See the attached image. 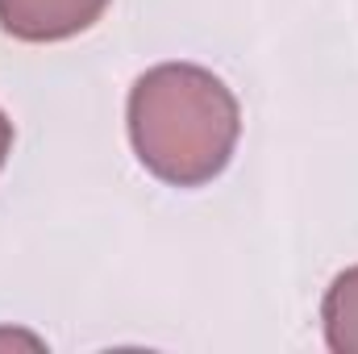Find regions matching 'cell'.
<instances>
[{
    "label": "cell",
    "instance_id": "obj_4",
    "mask_svg": "<svg viewBox=\"0 0 358 354\" xmlns=\"http://www.w3.org/2000/svg\"><path fill=\"white\" fill-rule=\"evenodd\" d=\"M0 346H25V351H42V342H38L34 334H8V330H0Z\"/></svg>",
    "mask_w": 358,
    "mask_h": 354
},
{
    "label": "cell",
    "instance_id": "obj_3",
    "mask_svg": "<svg viewBox=\"0 0 358 354\" xmlns=\"http://www.w3.org/2000/svg\"><path fill=\"white\" fill-rule=\"evenodd\" d=\"M325 338L329 351L338 354H358V267L342 271L334 279V288L325 292Z\"/></svg>",
    "mask_w": 358,
    "mask_h": 354
},
{
    "label": "cell",
    "instance_id": "obj_1",
    "mask_svg": "<svg viewBox=\"0 0 358 354\" xmlns=\"http://www.w3.org/2000/svg\"><path fill=\"white\" fill-rule=\"evenodd\" d=\"M242 134L234 92L196 63L150 67L129 92V142L163 183L200 187L225 171Z\"/></svg>",
    "mask_w": 358,
    "mask_h": 354
},
{
    "label": "cell",
    "instance_id": "obj_2",
    "mask_svg": "<svg viewBox=\"0 0 358 354\" xmlns=\"http://www.w3.org/2000/svg\"><path fill=\"white\" fill-rule=\"evenodd\" d=\"M108 0H0V29L21 42H63L92 29Z\"/></svg>",
    "mask_w": 358,
    "mask_h": 354
},
{
    "label": "cell",
    "instance_id": "obj_5",
    "mask_svg": "<svg viewBox=\"0 0 358 354\" xmlns=\"http://www.w3.org/2000/svg\"><path fill=\"white\" fill-rule=\"evenodd\" d=\"M8 150H13V121H8V117L0 113V167H4Z\"/></svg>",
    "mask_w": 358,
    "mask_h": 354
}]
</instances>
